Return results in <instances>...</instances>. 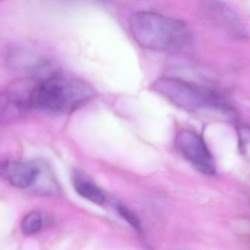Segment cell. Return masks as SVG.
Wrapping results in <instances>:
<instances>
[{"instance_id": "obj_4", "label": "cell", "mask_w": 250, "mask_h": 250, "mask_svg": "<svg viewBox=\"0 0 250 250\" xmlns=\"http://www.w3.org/2000/svg\"><path fill=\"white\" fill-rule=\"evenodd\" d=\"M175 146L195 169L206 176H214L217 167L204 138L193 131L182 130L175 138Z\"/></svg>"}, {"instance_id": "obj_12", "label": "cell", "mask_w": 250, "mask_h": 250, "mask_svg": "<svg viewBox=\"0 0 250 250\" xmlns=\"http://www.w3.org/2000/svg\"><path fill=\"white\" fill-rule=\"evenodd\" d=\"M117 210L118 211L119 214L123 217L125 220H126V223L132 226L135 230L137 231H141V226L140 224L139 220L137 218L135 214L132 212L130 210L128 209L125 205L119 204L117 206Z\"/></svg>"}, {"instance_id": "obj_8", "label": "cell", "mask_w": 250, "mask_h": 250, "mask_svg": "<svg viewBox=\"0 0 250 250\" xmlns=\"http://www.w3.org/2000/svg\"><path fill=\"white\" fill-rule=\"evenodd\" d=\"M73 186L77 193L82 198L97 205L105 202V195L98 186L82 175L77 173L73 178Z\"/></svg>"}, {"instance_id": "obj_3", "label": "cell", "mask_w": 250, "mask_h": 250, "mask_svg": "<svg viewBox=\"0 0 250 250\" xmlns=\"http://www.w3.org/2000/svg\"><path fill=\"white\" fill-rule=\"evenodd\" d=\"M151 89L186 111L207 109L223 112L233 110L230 102L220 92L179 78H159L153 82Z\"/></svg>"}, {"instance_id": "obj_5", "label": "cell", "mask_w": 250, "mask_h": 250, "mask_svg": "<svg viewBox=\"0 0 250 250\" xmlns=\"http://www.w3.org/2000/svg\"><path fill=\"white\" fill-rule=\"evenodd\" d=\"M39 166L32 161L4 160L0 161V176L19 189L32 186L39 176Z\"/></svg>"}, {"instance_id": "obj_11", "label": "cell", "mask_w": 250, "mask_h": 250, "mask_svg": "<svg viewBox=\"0 0 250 250\" xmlns=\"http://www.w3.org/2000/svg\"><path fill=\"white\" fill-rule=\"evenodd\" d=\"M13 109H19L8 91L0 92V121L5 118Z\"/></svg>"}, {"instance_id": "obj_6", "label": "cell", "mask_w": 250, "mask_h": 250, "mask_svg": "<svg viewBox=\"0 0 250 250\" xmlns=\"http://www.w3.org/2000/svg\"><path fill=\"white\" fill-rule=\"evenodd\" d=\"M207 12L214 23L229 36L245 37L243 25L232 9L221 1H211L207 5Z\"/></svg>"}, {"instance_id": "obj_2", "label": "cell", "mask_w": 250, "mask_h": 250, "mask_svg": "<svg viewBox=\"0 0 250 250\" xmlns=\"http://www.w3.org/2000/svg\"><path fill=\"white\" fill-rule=\"evenodd\" d=\"M129 27L135 41L151 51H179L192 41L190 29L185 22L156 12L134 13L129 20Z\"/></svg>"}, {"instance_id": "obj_7", "label": "cell", "mask_w": 250, "mask_h": 250, "mask_svg": "<svg viewBox=\"0 0 250 250\" xmlns=\"http://www.w3.org/2000/svg\"><path fill=\"white\" fill-rule=\"evenodd\" d=\"M7 65L10 68L26 74H38L46 68L47 61L32 50L15 48L7 55Z\"/></svg>"}, {"instance_id": "obj_10", "label": "cell", "mask_w": 250, "mask_h": 250, "mask_svg": "<svg viewBox=\"0 0 250 250\" xmlns=\"http://www.w3.org/2000/svg\"><path fill=\"white\" fill-rule=\"evenodd\" d=\"M238 144L241 154L250 161V127L240 126L237 129Z\"/></svg>"}, {"instance_id": "obj_1", "label": "cell", "mask_w": 250, "mask_h": 250, "mask_svg": "<svg viewBox=\"0 0 250 250\" xmlns=\"http://www.w3.org/2000/svg\"><path fill=\"white\" fill-rule=\"evenodd\" d=\"M96 96V92L83 80L53 74L35 83L29 95L28 107L54 114L77 111Z\"/></svg>"}, {"instance_id": "obj_9", "label": "cell", "mask_w": 250, "mask_h": 250, "mask_svg": "<svg viewBox=\"0 0 250 250\" xmlns=\"http://www.w3.org/2000/svg\"><path fill=\"white\" fill-rule=\"evenodd\" d=\"M42 220L41 214L32 212L23 217L21 224L22 233L26 235H32L38 233L42 227Z\"/></svg>"}]
</instances>
